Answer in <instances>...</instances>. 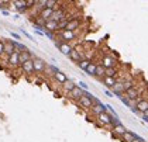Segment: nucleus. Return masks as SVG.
<instances>
[{"label":"nucleus","instance_id":"412c9836","mask_svg":"<svg viewBox=\"0 0 148 142\" xmlns=\"http://www.w3.org/2000/svg\"><path fill=\"white\" fill-rule=\"evenodd\" d=\"M54 77H55V80H57L59 85H64V83L68 80L66 75H64V73H62V72H59V70H57V72L54 73Z\"/></svg>","mask_w":148,"mask_h":142},{"label":"nucleus","instance_id":"a211bd4d","mask_svg":"<svg viewBox=\"0 0 148 142\" xmlns=\"http://www.w3.org/2000/svg\"><path fill=\"white\" fill-rule=\"evenodd\" d=\"M112 90H113V94L119 96V97H121V96L124 94V87H123V83H121V82H117Z\"/></svg>","mask_w":148,"mask_h":142},{"label":"nucleus","instance_id":"9b49d317","mask_svg":"<svg viewBox=\"0 0 148 142\" xmlns=\"http://www.w3.org/2000/svg\"><path fill=\"white\" fill-rule=\"evenodd\" d=\"M83 91H85V90H82L79 86H75V89L69 93V98H72V100H79V98L83 96Z\"/></svg>","mask_w":148,"mask_h":142},{"label":"nucleus","instance_id":"9d476101","mask_svg":"<svg viewBox=\"0 0 148 142\" xmlns=\"http://www.w3.org/2000/svg\"><path fill=\"white\" fill-rule=\"evenodd\" d=\"M31 59H33V56H31V52H30V51H23V52L18 54V63H20V65H23L27 61H31Z\"/></svg>","mask_w":148,"mask_h":142},{"label":"nucleus","instance_id":"f3484780","mask_svg":"<svg viewBox=\"0 0 148 142\" xmlns=\"http://www.w3.org/2000/svg\"><path fill=\"white\" fill-rule=\"evenodd\" d=\"M52 13H54V10H52V9H44V10L38 14V17H40L42 21H48V20L51 18Z\"/></svg>","mask_w":148,"mask_h":142},{"label":"nucleus","instance_id":"c85d7f7f","mask_svg":"<svg viewBox=\"0 0 148 142\" xmlns=\"http://www.w3.org/2000/svg\"><path fill=\"white\" fill-rule=\"evenodd\" d=\"M89 63H90V61H88V59H82V61H80V62H79V63H78V65H79V68H80V69H83V70H86V68L89 66Z\"/></svg>","mask_w":148,"mask_h":142},{"label":"nucleus","instance_id":"f257e3e1","mask_svg":"<svg viewBox=\"0 0 148 142\" xmlns=\"http://www.w3.org/2000/svg\"><path fill=\"white\" fill-rule=\"evenodd\" d=\"M33 65H34V72H37V73L44 72L47 68V63L41 58H33Z\"/></svg>","mask_w":148,"mask_h":142},{"label":"nucleus","instance_id":"4468645a","mask_svg":"<svg viewBox=\"0 0 148 142\" xmlns=\"http://www.w3.org/2000/svg\"><path fill=\"white\" fill-rule=\"evenodd\" d=\"M68 56L72 59V61H73V62H78V63H79L80 61L83 59V56L80 55V52L76 49V48H72V51H71V54H69Z\"/></svg>","mask_w":148,"mask_h":142},{"label":"nucleus","instance_id":"473e14b6","mask_svg":"<svg viewBox=\"0 0 148 142\" xmlns=\"http://www.w3.org/2000/svg\"><path fill=\"white\" fill-rule=\"evenodd\" d=\"M21 33H23L24 35H25V37H27V38H28V40H31V41H33V40H34V38H33V37H31V35H30V34H28V33H25V31H24V30H23V31H21Z\"/></svg>","mask_w":148,"mask_h":142},{"label":"nucleus","instance_id":"b1692460","mask_svg":"<svg viewBox=\"0 0 148 142\" xmlns=\"http://www.w3.org/2000/svg\"><path fill=\"white\" fill-rule=\"evenodd\" d=\"M113 131H114V134H117V135H124L125 132H127V130L124 128V125L123 124H119V125H114L113 127Z\"/></svg>","mask_w":148,"mask_h":142},{"label":"nucleus","instance_id":"1a4fd4ad","mask_svg":"<svg viewBox=\"0 0 148 142\" xmlns=\"http://www.w3.org/2000/svg\"><path fill=\"white\" fill-rule=\"evenodd\" d=\"M16 52V45H14V41H6L4 42V54L7 55V56H10L12 54Z\"/></svg>","mask_w":148,"mask_h":142},{"label":"nucleus","instance_id":"a878e982","mask_svg":"<svg viewBox=\"0 0 148 142\" xmlns=\"http://www.w3.org/2000/svg\"><path fill=\"white\" fill-rule=\"evenodd\" d=\"M96 66H97V63L90 62L89 66L86 68V73H88V75H90V76H96Z\"/></svg>","mask_w":148,"mask_h":142},{"label":"nucleus","instance_id":"f03ea898","mask_svg":"<svg viewBox=\"0 0 148 142\" xmlns=\"http://www.w3.org/2000/svg\"><path fill=\"white\" fill-rule=\"evenodd\" d=\"M66 17V14H65V9H57V10H54L52 13V16H51V21H55V23H59L62 18H65Z\"/></svg>","mask_w":148,"mask_h":142},{"label":"nucleus","instance_id":"cd10ccee","mask_svg":"<svg viewBox=\"0 0 148 142\" xmlns=\"http://www.w3.org/2000/svg\"><path fill=\"white\" fill-rule=\"evenodd\" d=\"M116 75H117V69H116V68H109V69H106V75H104V76L114 77V79H116Z\"/></svg>","mask_w":148,"mask_h":142},{"label":"nucleus","instance_id":"423d86ee","mask_svg":"<svg viewBox=\"0 0 148 142\" xmlns=\"http://www.w3.org/2000/svg\"><path fill=\"white\" fill-rule=\"evenodd\" d=\"M97 120H99V122L102 124V125H112V117L107 114V113H102V114H99L97 115Z\"/></svg>","mask_w":148,"mask_h":142},{"label":"nucleus","instance_id":"f8f14e48","mask_svg":"<svg viewBox=\"0 0 148 142\" xmlns=\"http://www.w3.org/2000/svg\"><path fill=\"white\" fill-rule=\"evenodd\" d=\"M21 69L25 75H33L34 73V65H33V59L31 61H27L25 63L21 65Z\"/></svg>","mask_w":148,"mask_h":142},{"label":"nucleus","instance_id":"c756f323","mask_svg":"<svg viewBox=\"0 0 148 142\" xmlns=\"http://www.w3.org/2000/svg\"><path fill=\"white\" fill-rule=\"evenodd\" d=\"M79 87L82 90H85V91H88V85L85 83V82H79Z\"/></svg>","mask_w":148,"mask_h":142},{"label":"nucleus","instance_id":"7ed1b4c3","mask_svg":"<svg viewBox=\"0 0 148 142\" xmlns=\"http://www.w3.org/2000/svg\"><path fill=\"white\" fill-rule=\"evenodd\" d=\"M55 45H57V48L62 52L64 55H69L71 54V51H72V46L68 44V42H59V41H55Z\"/></svg>","mask_w":148,"mask_h":142},{"label":"nucleus","instance_id":"2eb2a0df","mask_svg":"<svg viewBox=\"0 0 148 142\" xmlns=\"http://www.w3.org/2000/svg\"><path fill=\"white\" fill-rule=\"evenodd\" d=\"M79 104L80 107H83V109H92L93 107V101L89 97H86V96H82L79 98Z\"/></svg>","mask_w":148,"mask_h":142},{"label":"nucleus","instance_id":"2f4dec72","mask_svg":"<svg viewBox=\"0 0 148 142\" xmlns=\"http://www.w3.org/2000/svg\"><path fill=\"white\" fill-rule=\"evenodd\" d=\"M4 54V42L3 41H0V56Z\"/></svg>","mask_w":148,"mask_h":142},{"label":"nucleus","instance_id":"ddd939ff","mask_svg":"<svg viewBox=\"0 0 148 142\" xmlns=\"http://www.w3.org/2000/svg\"><path fill=\"white\" fill-rule=\"evenodd\" d=\"M44 30H47V33H55V31H58V23L48 20L44 24Z\"/></svg>","mask_w":148,"mask_h":142},{"label":"nucleus","instance_id":"7c9ffc66","mask_svg":"<svg viewBox=\"0 0 148 142\" xmlns=\"http://www.w3.org/2000/svg\"><path fill=\"white\" fill-rule=\"evenodd\" d=\"M10 35H12L14 40H17V41H20V40H21V37H20V35H18L17 33H10Z\"/></svg>","mask_w":148,"mask_h":142},{"label":"nucleus","instance_id":"39448f33","mask_svg":"<svg viewBox=\"0 0 148 142\" xmlns=\"http://www.w3.org/2000/svg\"><path fill=\"white\" fill-rule=\"evenodd\" d=\"M136 110L138 113H145L148 110V100H144V98H138L137 100V107Z\"/></svg>","mask_w":148,"mask_h":142},{"label":"nucleus","instance_id":"6ab92c4d","mask_svg":"<svg viewBox=\"0 0 148 142\" xmlns=\"http://www.w3.org/2000/svg\"><path fill=\"white\" fill-rule=\"evenodd\" d=\"M125 96L130 98V100H138V97H140V91H138L136 87H131L125 91Z\"/></svg>","mask_w":148,"mask_h":142},{"label":"nucleus","instance_id":"6e6552de","mask_svg":"<svg viewBox=\"0 0 148 142\" xmlns=\"http://www.w3.org/2000/svg\"><path fill=\"white\" fill-rule=\"evenodd\" d=\"M80 18H72L71 21L68 23V25H66V31H76L78 28H79V25H80Z\"/></svg>","mask_w":148,"mask_h":142},{"label":"nucleus","instance_id":"72a5a7b5","mask_svg":"<svg viewBox=\"0 0 148 142\" xmlns=\"http://www.w3.org/2000/svg\"><path fill=\"white\" fill-rule=\"evenodd\" d=\"M3 11V14H4V16H10V11L9 10H1Z\"/></svg>","mask_w":148,"mask_h":142},{"label":"nucleus","instance_id":"dca6fc26","mask_svg":"<svg viewBox=\"0 0 148 142\" xmlns=\"http://www.w3.org/2000/svg\"><path fill=\"white\" fill-rule=\"evenodd\" d=\"M18 54H20V52L16 51L14 54H12L9 58H7V62H9V65L10 66H14V68H16V66L20 65V63H18Z\"/></svg>","mask_w":148,"mask_h":142},{"label":"nucleus","instance_id":"393cba45","mask_svg":"<svg viewBox=\"0 0 148 142\" xmlns=\"http://www.w3.org/2000/svg\"><path fill=\"white\" fill-rule=\"evenodd\" d=\"M104 75H106V68L102 63H97V66H96V77H104Z\"/></svg>","mask_w":148,"mask_h":142},{"label":"nucleus","instance_id":"0eeeda50","mask_svg":"<svg viewBox=\"0 0 148 142\" xmlns=\"http://www.w3.org/2000/svg\"><path fill=\"white\" fill-rule=\"evenodd\" d=\"M102 65L104 66L106 69H109V68H116L117 62H116V59H113L112 56H103Z\"/></svg>","mask_w":148,"mask_h":142},{"label":"nucleus","instance_id":"20e7f679","mask_svg":"<svg viewBox=\"0 0 148 142\" xmlns=\"http://www.w3.org/2000/svg\"><path fill=\"white\" fill-rule=\"evenodd\" d=\"M59 37L64 40V42H68V41L75 40V37H76V31H66V30H64V31H61Z\"/></svg>","mask_w":148,"mask_h":142},{"label":"nucleus","instance_id":"bb28decb","mask_svg":"<svg viewBox=\"0 0 148 142\" xmlns=\"http://www.w3.org/2000/svg\"><path fill=\"white\" fill-rule=\"evenodd\" d=\"M123 138H124V141H125V142H133L134 139H137L138 137H137L136 134H133V132L127 131V132L124 134V135H123Z\"/></svg>","mask_w":148,"mask_h":142},{"label":"nucleus","instance_id":"5701e85b","mask_svg":"<svg viewBox=\"0 0 148 142\" xmlns=\"http://www.w3.org/2000/svg\"><path fill=\"white\" fill-rule=\"evenodd\" d=\"M62 86H64V90H65L66 93H71V91H72V90L75 89V83H73V80L68 79V80H66V82H65V83H64Z\"/></svg>","mask_w":148,"mask_h":142},{"label":"nucleus","instance_id":"aec40b11","mask_svg":"<svg viewBox=\"0 0 148 142\" xmlns=\"http://www.w3.org/2000/svg\"><path fill=\"white\" fill-rule=\"evenodd\" d=\"M13 4L16 6V10H18L20 13H23V11L28 9L27 7V1H23V0H16V1H13Z\"/></svg>","mask_w":148,"mask_h":142},{"label":"nucleus","instance_id":"4be33fe9","mask_svg":"<svg viewBox=\"0 0 148 142\" xmlns=\"http://www.w3.org/2000/svg\"><path fill=\"white\" fill-rule=\"evenodd\" d=\"M103 83L107 86L109 89H113L114 87V85L117 83V80L114 79V77H109V76H104L103 77Z\"/></svg>","mask_w":148,"mask_h":142}]
</instances>
